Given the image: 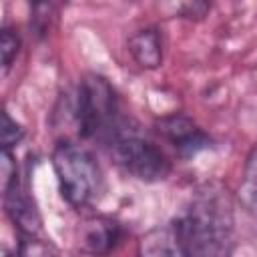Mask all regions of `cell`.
<instances>
[{
  "mask_svg": "<svg viewBox=\"0 0 257 257\" xmlns=\"http://www.w3.org/2000/svg\"><path fill=\"white\" fill-rule=\"evenodd\" d=\"M185 255L221 257L233 249V205L227 189L203 185L173 223Z\"/></svg>",
  "mask_w": 257,
  "mask_h": 257,
  "instance_id": "6da1fadb",
  "label": "cell"
},
{
  "mask_svg": "<svg viewBox=\"0 0 257 257\" xmlns=\"http://www.w3.org/2000/svg\"><path fill=\"white\" fill-rule=\"evenodd\" d=\"M74 120L80 137L110 143L116 135L126 131V118L120 114L118 98L108 80L100 74H86L76 92Z\"/></svg>",
  "mask_w": 257,
  "mask_h": 257,
  "instance_id": "7a4b0ae2",
  "label": "cell"
},
{
  "mask_svg": "<svg viewBox=\"0 0 257 257\" xmlns=\"http://www.w3.org/2000/svg\"><path fill=\"white\" fill-rule=\"evenodd\" d=\"M52 167L62 199L74 209L88 207L102 193V171L84 147L60 141L52 151Z\"/></svg>",
  "mask_w": 257,
  "mask_h": 257,
  "instance_id": "3957f363",
  "label": "cell"
},
{
  "mask_svg": "<svg viewBox=\"0 0 257 257\" xmlns=\"http://www.w3.org/2000/svg\"><path fill=\"white\" fill-rule=\"evenodd\" d=\"M106 149L116 167L143 183L165 181L173 171L169 157L157 145L139 137L131 128L122 131L110 143H106Z\"/></svg>",
  "mask_w": 257,
  "mask_h": 257,
  "instance_id": "277c9868",
  "label": "cell"
},
{
  "mask_svg": "<svg viewBox=\"0 0 257 257\" xmlns=\"http://www.w3.org/2000/svg\"><path fill=\"white\" fill-rule=\"evenodd\" d=\"M155 128L159 135H163L165 139H169L177 153L183 157V159H189V157H195L197 153L205 151L211 147V139L207 133H203L195 120L187 114H181V112H175V114H169V116H163L155 122Z\"/></svg>",
  "mask_w": 257,
  "mask_h": 257,
  "instance_id": "5b68a950",
  "label": "cell"
},
{
  "mask_svg": "<svg viewBox=\"0 0 257 257\" xmlns=\"http://www.w3.org/2000/svg\"><path fill=\"white\" fill-rule=\"evenodd\" d=\"M122 239V227L110 217H90L78 229V247L92 255L110 253Z\"/></svg>",
  "mask_w": 257,
  "mask_h": 257,
  "instance_id": "8992f818",
  "label": "cell"
},
{
  "mask_svg": "<svg viewBox=\"0 0 257 257\" xmlns=\"http://www.w3.org/2000/svg\"><path fill=\"white\" fill-rule=\"evenodd\" d=\"M4 193V209L6 215L10 217V221L14 223V227L18 229L20 235H38L40 231V215L34 207V203L30 201V197L22 191L20 181H12L6 189H2Z\"/></svg>",
  "mask_w": 257,
  "mask_h": 257,
  "instance_id": "52a82bcc",
  "label": "cell"
},
{
  "mask_svg": "<svg viewBox=\"0 0 257 257\" xmlns=\"http://www.w3.org/2000/svg\"><path fill=\"white\" fill-rule=\"evenodd\" d=\"M126 48L135 62L145 70H155L163 64V38L155 26L133 32L126 40Z\"/></svg>",
  "mask_w": 257,
  "mask_h": 257,
  "instance_id": "ba28073f",
  "label": "cell"
},
{
  "mask_svg": "<svg viewBox=\"0 0 257 257\" xmlns=\"http://www.w3.org/2000/svg\"><path fill=\"white\" fill-rule=\"evenodd\" d=\"M139 253L145 255V257L185 255L173 225H169V227H155L149 233H145L143 239L139 241Z\"/></svg>",
  "mask_w": 257,
  "mask_h": 257,
  "instance_id": "9c48e42d",
  "label": "cell"
},
{
  "mask_svg": "<svg viewBox=\"0 0 257 257\" xmlns=\"http://www.w3.org/2000/svg\"><path fill=\"white\" fill-rule=\"evenodd\" d=\"M211 8V0H157V10L163 18L203 20Z\"/></svg>",
  "mask_w": 257,
  "mask_h": 257,
  "instance_id": "30bf717a",
  "label": "cell"
},
{
  "mask_svg": "<svg viewBox=\"0 0 257 257\" xmlns=\"http://www.w3.org/2000/svg\"><path fill=\"white\" fill-rule=\"evenodd\" d=\"M20 50V36L18 30L12 26H2L0 30V58H2V70L4 74L10 70L16 54Z\"/></svg>",
  "mask_w": 257,
  "mask_h": 257,
  "instance_id": "8fae6325",
  "label": "cell"
},
{
  "mask_svg": "<svg viewBox=\"0 0 257 257\" xmlns=\"http://www.w3.org/2000/svg\"><path fill=\"white\" fill-rule=\"evenodd\" d=\"M24 139V128L20 122H16L8 110L2 112V128H0V143H2V149H14L20 141Z\"/></svg>",
  "mask_w": 257,
  "mask_h": 257,
  "instance_id": "7c38bea8",
  "label": "cell"
},
{
  "mask_svg": "<svg viewBox=\"0 0 257 257\" xmlns=\"http://www.w3.org/2000/svg\"><path fill=\"white\" fill-rule=\"evenodd\" d=\"M18 253L20 255H26V257H44V255H54L58 251L48 241H42L36 235H20Z\"/></svg>",
  "mask_w": 257,
  "mask_h": 257,
  "instance_id": "4fadbf2b",
  "label": "cell"
},
{
  "mask_svg": "<svg viewBox=\"0 0 257 257\" xmlns=\"http://www.w3.org/2000/svg\"><path fill=\"white\" fill-rule=\"evenodd\" d=\"M0 175H2V189H6L12 181L18 179L16 161H14L10 149H2V153H0Z\"/></svg>",
  "mask_w": 257,
  "mask_h": 257,
  "instance_id": "5bb4252c",
  "label": "cell"
},
{
  "mask_svg": "<svg viewBox=\"0 0 257 257\" xmlns=\"http://www.w3.org/2000/svg\"><path fill=\"white\" fill-rule=\"evenodd\" d=\"M245 181L247 185H257V145L251 149V153L247 155L245 161Z\"/></svg>",
  "mask_w": 257,
  "mask_h": 257,
  "instance_id": "9a60e30c",
  "label": "cell"
},
{
  "mask_svg": "<svg viewBox=\"0 0 257 257\" xmlns=\"http://www.w3.org/2000/svg\"><path fill=\"white\" fill-rule=\"evenodd\" d=\"M249 189H251V197H253V201H255V205H257V185H247Z\"/></svg>",
  "mask_w": 257,
  "mask_h": 257,
  "instance_id": "2e32d148",
  "label": "cell"
}]
</instances>
